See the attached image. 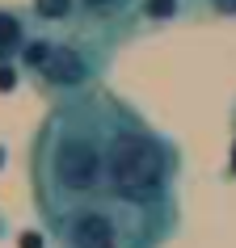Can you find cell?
<instances>
[{
	"instance_id": "1",
	"label": "cell",
	"mask_w": 236,
	"mask_h": 248,
	"mask_svg": "<svg viewBox=\"0 0 236 248\" xmlns=\"http://www.w3.org/2000/svg\"><path fill=\"white\" fill-rule=\"evenodd\" d=\"M105 93L64 97L34 135L30 147V198L42 223L76 202L105 194Z\"/></svg>"
},
{
	"instance_id": "2",
	"label": "cell",
	"mask_w": 236,
	"mask_h": 248,
	"mask_svg": "<svg viewBox=\"0 0 236 248\" xmlns=\"http://www.w3.org/2000/svg\"><path fill=\"white\" fill-rule=\"evenodd\" d=\"M110 131H105V194L135 206H173V189L182 177L177 143L152 131L131 105L105 97Z\"/></svg>"
},
{
	"instance_id": "3",
	"label": "cell",
	"mask_w": 236,
	"mask_h": 248,
	"mask_svg": "<svg viewBox=\"0 0 236 248\" xmlns=\"http://www.w3.org/2000/svg\"><path fill=\"white\" fill-rule=\"evenodd\" d=\"M55 248H160L177 232V206H135L97 194L47 223Z\"/></svg>"
},
{
	"instance_id": "4",
	"label": "cell",
	"mask_w": 236,
	"mask_h": 248,
	"mask_svg": "<svg viewBox=\"0 0 236 248\" xmlns=\"http://www.w3.org/2000/svg\"><path fill=\"white\" fill-rule=\"evenodd\" d=\"M110 42L114 38H101L97 30H84V34H72V38H51V51L30 80L47 97H59V101L93 93V84L101 80L105 63H110Z\"/></svg>"
},
{
	"instance_id": "5",
	"label": "cell",
	"mask_w": 236,
	"mask_h": 248,
	"mask_svg": "<svg viewBox=\"0 0 236 248\" xmlns=\"http://www.w3.org/2000/svg\"><path fill=\"white\" fill-rule=\"evenodd\" d=\"M26 38H30L26 21H21L13 9H0V63H17V55H21Z\"/></svg>"
},
{
	"instance_id": "6",
	"label": "cell",
	"mask_w": 236,
	"mask_h": 248,
	"mask_svg": "<svg viewBox=\"0 0 236 248\" xmlns=\"http://www.w3.org/2000/svg\"><path fill=\"white\" fill-rule=\"evenodd\" d=\"M30 9L42 26H72L80 17V0H30Z\"/></svg>"
},
{
	"instance_id": "7",
	"label": "cell",
	"mask_w": 236,
	"mask_h": 248,
	"mask_svg": "<svg viewBox=\"0 0 236 248\" xmlns=\"http://www.w3.org/2000/svg\"><path fill=\"white\" fill-rule=\"evenodd\" d=\"M185 9V0H139L135 4V17L144 26H165V21H177Z\"/></svg>"
},
{
	"instance_id": "8",
	"label": "cell",
	"mask_w": 236,
	"mask_h": 248,
	"mask_svg": "<svg viewBox=\"0 0 236 248\" xmlns=\"http://www.w3.org/2000/svg\"><path fill=\"white\" fill-rule=\"evenodd\" d=\"M198 9L211 17H236V0H198Z\"/></svg>"
},
{
	"instance_id": "9",
	"label": "cell",
	"mask_w": 236,
	"mask_h": 248,
	"mask_svg": "<svg viewBox=\"0 0 236 248\" xmlns=\"http://www.w3.org/2000/svg\"><path fill=\"white\" fill-rule=\"evenodd\" d=\"M9 89H17L13 84V63H0V93H9Z\"/></svg>"
},
{
	"instance_id": "10",
	"label": "cell",
	"mask_w": 236,
	"mask_h": 248,
	"mask_svg": "<svg viewBox=\"0 0 236 248\" xmlns=\"http://www.w3.org/2000/svg\"><path fill=\"white\" fill-rule=\"evenodd\" d=\"M232 131H236V105H232Z\"/></svg>"
}]
</instances>
